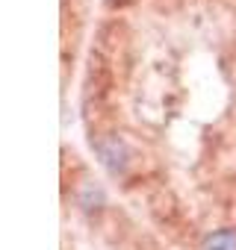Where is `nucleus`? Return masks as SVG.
<instances>
[{
    "label": "nucleus",
    "mask_w": 236,
    "mask_h": 250,
    "mask_svg": "<svg viewBox=\"0 0 236 250\" xmlns=\"http://www.w3.org/2000/svg\"><path fill=\"white\" fill-rule=\"evenodd\" d=\"M201 250H236V229H218L204 238Z\"/></svg>",
    "instance_id": "f03ea898"
},
{
    "label": "nucleus",
    "mask_w": 236,
    "mask_h": 250,
    "mask_svg": "<svg viewBox=\"0 0 236 250\" xmlns=\"http://www.w3.org/2000/svg\"><path fill=\"white\" fill-rule=\"evenodd\" d=\"M92 147L94 153L100 156L103 168L112 171V174H124L127 165H130V150L124 145V139H118L112 133H100V136H92Z\"/></svg>",
    "instance_id": "f257e3e1"
}]
</instances>
